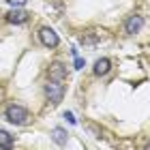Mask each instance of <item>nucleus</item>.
Instances as JSON below:
<instances>
[{
  "instance_id": "nucleus-1",
  "label": "nucleus",
  "mask_w": 150,
  "mask_h": 150,
  "mask_svg": "<svg viewBox=\"0 0 150 150\" xmlns=\"http://www.w3.org/2000/svg\"><path fill=\"white\" fill-rule=\"evenodd\" d=\"M4 116L11 125H28L30 120V112L26 110L24 105H17V103H11L9 107L4 110Z\"/></svg>"
},
{
  "instance_id": "nucleus-2",
  "label": "nucleus",
  "mask_w": 150,
  "mask_h": 150,
  "mask_svg": "<svg viewBox=\"0 0 150 150\" xmlns=\"http://www.w3.org/2000/svg\"><path fill=\"white\" fill-rule=\"evenodd\" d=\"M45 97H47V101H50L52 105H58L60 101H62V97H64L62 81H54V79L47 81L45 84Z\"/></svg>"
},
{
  "instance_id": "nucleus-3",
  "label": "nucleus",
  "mask_w": 150,
  "mask_h": 150,
  "mask_svg": "<svg viewBox=\"0 0 150 150\" xmlns=\"http://www.w3.org/2000/svg\"><path fill=\"white\" fill-rule=\"evenodd\" d=\"M39 39H41V43H43L45 47H50V50L58 47V43H60L58 35H56V32H54L52 28H47V26H43V28L39 30Z\"/></svg>"
},
{
  "instance_id": "nucleus-4",
  "label": "nucleus",
  "mask_w": 150,
  "mask_h": 150,
  "mask_svg": "<svg viewBox=\"0 0 150 150\" xmlns=\"http://www.w3.org/2000/svg\"><path fill=\"white\" fill-rule=\"evenodd\" d=\"M30 19V13L28 11H24V9H13V11H9L6 13V22L9 24H15V26H19V24H26Z\"/></svg>"
},
{
  "instance_id": "nucleus-5",
  "label": "nucleus",
  "mask_w": 150,
  "mask_h": 150,
  "mask_svg": "<svg viewBox=\"0 0 150 150\" xmlns=\"http://www.w3.org/2000/svg\"><path fill=\"white\" fill-rule=\"evenodd\" d=\"M50 79H54V81H64L67 79V67L62 64V62H52L50 64Z\"/></svg>"
},
{
  "instance_id": "nucleus-6",
  "label": "nucleus",
  "mask_w": 150,
  "mask_h": 150,
  "mask_svg": "<svg viewBox=\"0 0 150 150\" xmlns=\"http://www.w3.org/2000/svg\"><path fill=\"white\" fill-rule=\"evenodd\" d=\"M142 26H144V17L142 15H131L125 24V30H127V35H135V32L142 30Z\"/></svg>"
},
{
  "instance_id": "nucleus-7",
  "label": "nucleus",
  "mask_w": 150,
  "mask_h": 150,
  "mask_svg": "<svg viewBox=\"0 0 150 150\" xmlns=\"http://www.w3.org/2000/svg\"><path fill=\"white\" fill-rule=\"evenodd\" d=\"M112 71V60L110 58H99L97 62H94V75H99V77H103Z\"/></svg>"
},
{
  "instance_id": "nucleus-8",
  "label": "nucleus",
  "mask_w": 150,
  "mask_h": 150,
  "mask_svg": "<svg viewBox=\"0 0 150 150\" xmlns=\"http://www.w3.org/2000/svg\"><path fill=\"white\" fill-rule=\"evenodd\" d=\"M52 139L56 142L58 146H64V144H67V139H69V133H67L62 127H56V129L52 131Z\"/></svg>"
},
{
  "instance_id": "nucleus-9",
  "label": "nucleus",
  "mask_w": 150,
  "mask_h": 150,
  "mask_svg": "<svg viewBox=\"0 0 150 150\" xmlns=\"http://www.w3.org/2000/svg\"><path fill=\"white\" fill-rule=\"evenodd\" d=\"M13 146V135L4 129H0V148H11Z\"/></svg>"
},
{
  "instance_id": "nucleus-10",
  "label": "nucleus",
  "mask_w": 150,
  "mask_h": 150,
  "mask_svg": "<svg viewBox=\"0 0 150 150\" xmlns=\"http://www.w3.org/2000/svg\"><path fill=\"white\" fill-rule=\"evenodd\" d=\"M97 41H99V35H94L92 30H88V32L81 35V43H84V45H94Z\"/></svg>"
},
{
  "instance_id": "nucleus-11",
  "label": "nucleus",
  "mask_w": 150,
  "mask_h": 150,
  "mask_svg": "<svg viewBox=\"0 0 150 150\" xmlns=\"http://www.w3.org/2000/svg\"><path fill=\"white\" fill-rule=\"evenodd\" d=\"M84 67H86V60L79 58V56H75V69H84Z\"/></svg>"
},
{
  "instance_id": "nucleus-12",
  "label": "nucleus",
  "mask_w": 150,
  "mask_h": 150,
  "mask_svg": "<svg viewBox=\"0 0 150 150\" xmlns=\"http://www.w3.org/2000/svg\"><path fill=\"white\" fill-rule=\"evenodd\" d=\"M6 2H9L11 6H24L26 2H28V0H6Z\"/></svg>"
},
{
  "instance_id": "nucleus-13",
  "label": "nucleus",
  "mask_w": 150,
  "mask_h": 150,
  "mask_svg": "<svg viewBox=\"0 0 150 150\" xmlns=\"http://www.w3.org/2000/svg\"><path fill=\"white\" fill-rule=\"evenodd\" d=\"M64 118H67V120H69V122H71V125H75V122H77V120H75V118H73V114H71V112H64Z\"/></svg>"
},
{
  "instance_id": "nucleus-14",
  "label": "nucleus",
  "mask_w": 150,
  "mask_h": 150,
  "mask_svg": "<svg viewBox=\"0 0 150 150\" xmlns=\"http://www.w3.org/2000/svg\"><path fill=\"white\" fill-rule=\"evenodd\" d=\"M2 94H4V92H2V88H0V99H2Z\"/></svg>"
}]
</instances>
